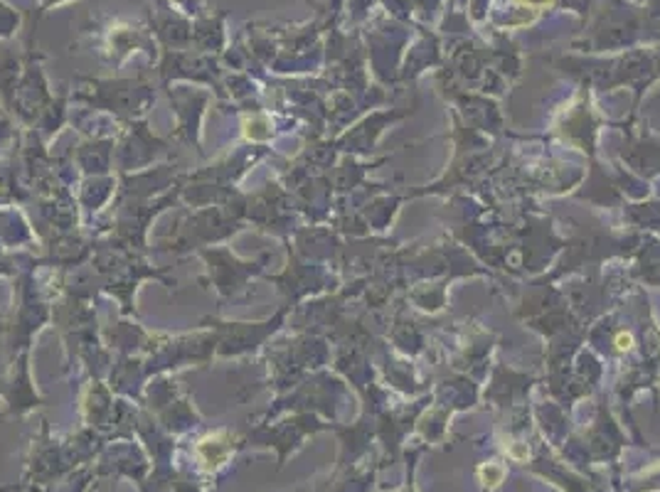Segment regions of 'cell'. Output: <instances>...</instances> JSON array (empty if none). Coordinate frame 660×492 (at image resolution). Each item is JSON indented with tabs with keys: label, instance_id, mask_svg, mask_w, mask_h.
<instances>
[{
	"label": "cell",
	"instance_id": "4",
	"mask_svg": "<svg viewBox=\"0 0 660 492\" xmlns=\"http://www.w3.org/2000/svg\"><path fill=\"white\" fill-rule=\"evenodd\" d=\"M522 3H530V6H547L552 0H522Z\"/></svg>",
	"mask_w": 660,
	"mask_h": 492
},
{
	"label": "cell",
	"instance_id": "1",
	"mask_svg": "<svg viewBox=\"0 0 660 492\" xmlns=\"http://www.w3.org/2000/svg\"><path fill=\"white\" fill-rule=\"evenodd\" d=\"M478 475H481V480L486 482L488 487H498L500 482H503V478H505V470L500 468V465H495V463H488V465H483Z\"/></svg>",
	"mask_w": 660,
	"mask_h": 492
},
{
	"label": "cell",
	"instance_id": "2",
	"mask_svg": "<svg viewBox=\"0 0 660 492\" xmlns=\"http://www.w3.org/2000/svg\"><path fill=\"white\" fill-rule=\"evenodd\" d=\"M631 345H633V337L628 335V332H621V335L616 337V350H619V352H626V350H631Z\"/></svg>",
	"mask_w": 660,
	"mask_h": 492
},
{
	"label": "cell",
	"instance_id": "3",
	"mask_svg": "<svg viewBox=\"0 0 660 492\" xmlns=\"http://www.w3.org/2000/svg\"><path fill=\"white\" fill-rule=\"evenodd\" d=\"M510 456L517 458V460H525V458L530 456V451H527L525 446H520V443H515V446L510 448Z\"/></svg>",
	"mask_w": 660,
	"mask_h": 492
}]
</instances>
